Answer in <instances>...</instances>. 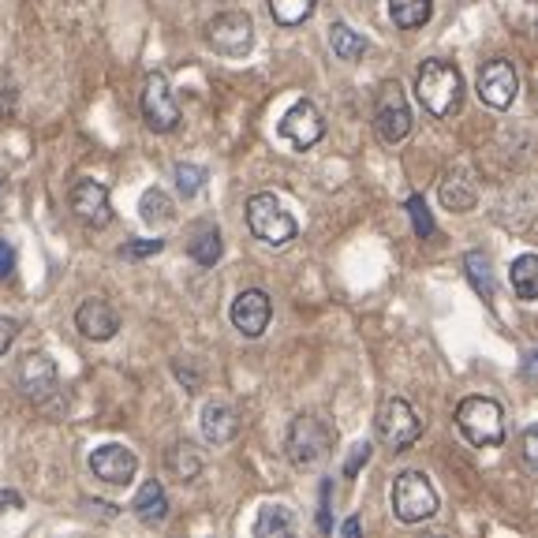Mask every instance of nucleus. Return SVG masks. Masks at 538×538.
Instances as JSON below:
<instances>
[{
  "label": "nucleus",
  "instance_id": "nucleus-8",
  "mask_svg": "<svg viewBox=\"0 0 538 538\" xmlns=\"http://www.w3.org/2000/svg\"><path fill=\"white\" fill-rule=\"evenodd\" d=\"M142 120L146 128L157 131V135H169L180 124V105L172 98L169 79L161 71H150L146 83H142Z\"/></svg>",
  "mask_w": 538,
  "mask_h": 538
},
{
  "label": "nucleus",
  "instance_id": "nucleus-21",
  "mask_svg": "<svg viewBox=\"0 0 538 538\" xmlns=\"http://www.w3.org/2000/svg\"><path fill=\"white\" fill-rule=\"evenodd\" d=\"M464 273H468L471 288L479 292L482 303H494V266H490V255L486 251H471L468 258H464Z\"/></svg>",
  "mask_w": 538,
  "mask_h": 538
},
{
  "label": "nucleus",
  "instance_id": "nucleus-12",
  "mask_svg": "<svg viewBox=\"0 0 538 538\" xmlns=\"http://www.w3.org/2000/svg\"><path fill=\"white\" fill-rule=\"evenodd\" d=\"M57 363L49 359L45 352H27L19 359V367H15V382L23 389V397L30 400H45L53 389H57Z\"/></svg>",
  "mask_w": 538,
  "mask_h": 538
},
{
  "label": "nucleus",
  "instance_id": "nucleus-37",
  "mask_svg": "<svg viewBox=\"0 0 538 538\" xmlns=\"http://www.w3.org/2000/svg\"><path fill=\"white\" fill-rule=\"evenodd\" d=\"M524 378H531V382H538V348L531 355H527V363H524V370H520Z\"/></svg>",
  "mask_w": 538,
  "mask_h": 538
},
{
  "label": "nucleus",
  "instance_id": "nucleus-5",
  "mask_svg": "<svg viewBox=\"0 0 538 538\" xmlns=\"http://www.w3.org/2000/svg\"><path fill=\"white\" fill-rule=\"evenodd\" d=\"M393 512L400 524H423L438 512V494L423 471H404L393 482Z\"/></svg>",
  "mask_w": 538,
  "mask_h": 538
},
{
  "label": "nucleus",
  "instance_id": "nucleus-27",
  "mask_svg": "<svg viewBox=\"0 0 538 538\" xmlns=\"http://www.w3.org/2000/svg\"><path fill=\"white\" fill-rule=\"evenodd\" d=\"M139 217L146 221V225H169L172 221V202L165 191H157V187H150L146 195H142L139 202Z\"/></svg>",
  "mask_w": 538,
  "mask_h": 538
},
{
  "label": "nucleus",
  "instance_id": "nucleus-38",
  "mask_svg": "<svg viewBox=\"0 0 538 538\" xmlns=\"http://www.w3.org/2000/svg\"><path fill=\"white\" fill-rule=\"evenodd\" d=\"M359 531H363V524H359V520H348V524L340 527V535H348V538L359 535Z\"/></svg>",
  "mask_w": 538,
  "mask_h": 538
},
{
  "label": "nucleus",
  "instance_id": "nucleus-19",
  "mask_svg": "<svg viewBox=\"0 0 538 538\" xmlns=\"http://www.w3.org/2000/svg\"><path fill=\"white\" fill-rule=\"evenodd\" d=\"M165 468L172 471L176 482H195L202 475V453L191 441H180V445H172L165 453Z\"/></svg>",
  "mask_w": 538,
  "mask_h": 538
},
{
  "label": "nucleus",
  "instance_id": "nucleus-28",
  "mask_svg": "<svg viewBox=\"0 0 538 538\" xmlns=\"http://www.w3.org/2000/svg\"><path fill=\"white\" fill-rule=\"evenodd\" d=\"M314 0H269V15L281 23V27H299L303 19H311Z\"/></svg>",
  "mask_w": 538,
  "mask_h": 538
},
{
  "label": "nucleus",
  "instance_id": "nucleus-33",
  "mask_svg": "<svg viewBox=\"0 0 538 538\" xmlns=\"http://www.w3.org/2000/svg\"><path fill=\"white\" fill-rule=\"evenodd\" d=\"M15 337H19V322H15V318H8V314H0V355L12 348Z\"/></svg>",
  "mask_w": 538,
  "mask_h": 538
},
{
  "label": "nucleus",
  "instance_id": "nucleus-10",
  "mask_svg": "<svg viewBox=\"0 0 538 538\" xmlns=\"http://www.w3.org/2000/svg\"><path fill=\"white\" fill-rule=\"evenodd\" d=\"M71 213L90 228H105L113 221V210H109V187L98 184V180H75L71 184Z\"/></svg>",
  "mask_w": 538,
  "mask_h": 538
},
{
  "label": "nucleus",
  "instance_id": "nucleus-11",
  "mask_svg": "<svg viewBox=\"0 0 538 538\" xmlns=\"http://www.w3.org/2000/svg\"><path fill=\"white\" fill-rule=\"evenodd\" d=\"M90 471H94V479L109 482V486H128L135 479V471H139V460H135L128 445L109 441V445L90 453Z\"/></svg>",
  "mask_w": 538,
  "mask_h": 538
},
{
  "label": "nucleus",
  "instance_id": "nucleus-17",
  "mask_svg": "<svg viewBox=\"0 0 538 538\" xmlns=\"http://www.w3.org/2000/svg\"><path fill=\"white\" fill-rule=\"evenodd\" d=\"M240 434V415L225 400H210L202 404V438L210 445H228V441Z\"/></svg>",
  "mask_w": 538,
  "mask_h": 538
},
{
  "label": "nucleus",
  "instance_id": "nucleus-9",
  "mask_svg": "<svg viewBox=\"0 0 538 538\" xmlns=\"http://www.w3.org/2000/svg\"><path fill=\"white\" fill-rule=\"evenodd\" d=\"M374 128L382 135V142H404L411 131V105L404 98V86L397 79L382 83L378 90V113H374Z\"/></svg>",
  "mask_w": 538,
  "mask_h": 538
},
{
  "label": "nucleus",
  "instance_id": "nucleus-36",
  "mask_svg": "<svg viewBox=\"0 0 538 538\" xmlns=\"http://www.w3.org/2000/svg\"><path fill=\"white\" fill-rule=\"evenodd\" d=\"M367 445H359V453H355V460H348V464H344V475H348V479H352L355 471H359V464H363V460H367Z\"/></svg>",
  "mask_w": 538,
  "mask_h": 538
},
{
  "label": "nucleus",
  "instance_id": "nucleus-34",
  "mask_svg": "<svg viewBox=\"0 0 538 538\" xmlns=\"http://www.w3.org/2000/svg\"><path fill=\"white\" fill-rule=\"evenodd\" d=\"M15 269V247L8 240H0V277H12Z\"/></svg>",
  "mask_w": 538,
  "mask_h": 538
},
{
  "label": "nucleus",
  "instance_id": "nucleus-7",
  "mask_svg": "<svg viewBox=\"0 0 538 538\" xmlns=\"http://www.w3.org/2000/svg\"><path fill=\"white\" fill-rule=\"evenodd\" d=\"M206 42L221 57H243L255 45V23L247 12H221L206 23Z\"/></svg>",
  "mask_w": 538,
  "mask_h": 538
},
{
  "label": "nucleus",
  "instance_id": "nucleus-14",
  "mask_svg": "<svg viewBox=\"0 0 538 538\" xmlns=\"http://www.w3.org/2000/svg\"><path fill=\"white\" fill-rule=\"evenodd\" d=\"M232 326L240 329L243 337H262L269 326V318H273V303L262 288H247L240 296L232 299Z\"/></svg>",
  "mask_w": 538,
  "mask_h": 538
},
{
  "label": "nucleus",
  "instance_id": "nucleus-23",
  "mask_svg": "<svg viewBox=\"0 0 538 538\" xmlns=\"http://www.w3.org/2000/svg\"><path fill=\"white\" fill-rule=\"evenodd\" d=\"M329 42H333V53H337L340 60H363V53H367V38L359 34V30H352L348 23H333L329 27Z\"/></svg>",
  "mask_w": 538,
  "mask_h": 538
},
{
  "label": "nucleus",
  "instance_id": "nucleus-24",
  "mask_svg": "<svg viewBox=\"0 0 538 538\" xmlns=\"http://www.w3.org/2000/svg\"><path fill=\"white\" fill-rule=\"evenodd\" d=\"M187 255L195 258L199 266H217V258H221V232L213 225L195 228V236L187 243Z\"/></svg>",
  "mask_w": 538,
  "mask_h": 538
},
{
  "label": "nucleus",
  "instance_id": "nucleus-1",
  "mask_svg": "<svg viewBox=\"0 0 538 538\" xmlns=\"http://www.w3.org/2000/svg\"><path fill=\"white\" fill-rule=\"evenodd\" d=\"M415 94L430 116H438V120L456 116L464 105V75L453 60H426L415 75Z\"/></svg>",
  "mask_w": 538,
  "mask_h": 538
},
{
  "label": "nucleus",
  "instance_id": "nucleus-25",
  "mask_svg": "<svg viewBox=\"0 0 538 538\" xmlns=\"http://www.w3.org/2000/svg\"><path fill=\"white\" fill-rule=\"evenodd\" d=\"M512 288L520 299H538V255H520L509 269Z\"/></svg>",
  "mask_w": 538,
  "mask_h": 538
},
{
  "label": "nucleus",
  "instance_id": "nucleus-35",
  "mask_svg": "<svg viewBox=\"0 0 538 538\" xmlns=\"http://www.w3.org/2000/svg\"><path fill=\"white\" fill-rule=\"evenodd\" d=\"M23 509V497L15 494V490H0V512H15Z\"/></svg>",
  "mask_w": 538,
  "mask_h": 538
},
{
  "label": "nucleus",
  "instance_id": "nucleus-4",
  "mask_svg": "<svg viewBox=\"0 0 538 538\" xmlns=\"http://www.w3.org/2000/svg\"><path fill=\"white\" fill-rule=\"evenodd\" d=\"M374 434L382 441L385 449H393V453H404L408 445L423 438V415L411 408L408 400H385L378 415H374Z\"/></svg>",
  "mask_w": 538,
  "mask_h": 538
},
{
  "label": "nucleus",
  "instance_id": "nucleus-29",
  "mask_svg": "<svg viewBox=\"0 0 538 538\" xmlns=\"http://www.w3.org/2000/svg\"><path fill=\"white\" fill-rule=\"evenodd\" d=\"M202 187H206V169H199V165H176V191L184 199H195Z\"/></svg>",
  "mask_w": 538,
  "mask_h": 538
},
{
  "label": "nucleus",
  "instance_id": "nucleus-31",
  "mask_svg": "<svg viewBox=\"0 0 538 538\" xmlns=\"http://www.w3.org/2000/svg\"><path fill=\"white\" fill-rule=\"evenodd\" d=\"M520 456L531 475H538V426H527L524 438H520Z\"/></svg>",
  "mask_w": 538,
  "mask_h": 538
},
{
  "label": "nucleus",
  "instance_id": "nucleus-18",
  "mask_svg": "<svg viewBox=\"0 0 538 538\" xmlns=\"http://www.w3.org/2000/svg\"><path fill=\"white\" fill-rule=\"evenodd\" d=\"M438 195H441V206H445V210H453V213H468L471 206H475V199H479L475 180H471L468 172H460V169L449 172V176L441 180Z\"/></svg>",
  "mask_w": 538,
  "mask_h": 538
},
{
  "label": "nucleus",
  "instance_id": "nucleus-6",
  "mask_svg": "<svg viewBox=\"0 0 538 538\" xmlns=\"http://www.w3.org/2000/svg\"><path fill=\"white\" fill-rule=\"evenodd\" d=\"M329 441H333V434L318 415H299L288 426V460L296 468H314L318 460L329 456Z\"/></svg>",
  "mask_w": 538,
  "mask_h": 538
},
{
  "label": "nucleus",
  "instance_id": "nucleus-20",
  "mask_svg": "<svg viewBox=\"0 0 538 538\" xmlns=\"http://www.w3.org/2000/svg\"><path fill=\"white\" fill-rule=\"evenodd\" d=\"M135 516H139L142 524H161L169 516V497H165L157 479L142 482V490L135 494Z\"/></svg>",
  "mask_w": 538,
  "mask_h": 538
},
{
  "label": "nucleus",
  "instance_id": "nucleus-15",
  "mask_svg": "<svg viewBox=\"0 0 538 538\" xmlns=\"http://www.w3.org/2000/svg\"><path fill=\"white\" fill-rule=\"evenodd\" d=\"M479 98L482 105L490 109H509L512 98H516V68L509 60H490L486 68L479 71Z\"/></svg>",
  "mask_w": 538,
  "mask_h": 538
},
{
  "label": "nucleus",
  "instance_id": "nucleus-26",
  "mask_svg": "<svg viewBox=\"0 0 538 538\" xmlns=\"http://www.w3.org/2000/svg\"><path fill=\"white\" fill-rule=\"evenodd\" d=\"M292 527H296L292 512L281 509V505H266L255 520V535L258 538H281V535H292Z\"/></svg>",
  "mask_w": 538,
  "mask_h": 538
},
{
  "label": "nucleus",
  "instance_id": "nucleus-3",
  "mask_svg": "<svg viewBox=\"0 0 538 538\" xmlns=\"http://www.w3.org/2000/svg\"><path fill=\"white\" fill-rule=\"evenodd\" d=\"M247 228H251L262 243H269V247H284V243L296 240V232H299L296 217L284 210L269 191L247 199Z\"/></svg>",
  "mask_w": 538,
  "mask_h": 538
},
{
  "label": "nucleus",
  "instance_id": "nucleus-22",
  "mask_svg": "<svg viewBox=\"0 0 538 538\" xmlns=\"http://www.w3.org/2000/svg\"><path fill=\"white\" fill-rule=\"evenodd\" d=\"M389 15L400 30H419L434 15V0H389Z\"/></svg>",
  "mask_w": 538,
  "mask_h": 538
},
{
  "label": "nucleus",
  "instance_id": "nucleus-16",
  "mask_svg": "<svg viewBox=\"0 0 538 538\" xmlns=\"http://www.w3.org/2000/svg\"><path fill=\"white\" fill-rule=\"evenodd\" d=\"M75 329L86 340H113L116 329H120V318L105 299H86L83 307L75 311Z\"/></svg>",
  "mask_w": 538,
  "mask_h": 538
},
{
  "label": "nucleus",
  "instance_id": "nucleus-2",
  "mask_svg": "<svg viewBox=\"0 0 538 538\" xmlns=\"http://www.w3.org/2000/svg\"><path fill=\"white\" fill-rule=\"evenodd\" d=\"M456 426L475 449H497L505 445V411L490 397H468L456 408Z\"/></svg>",
  "mask_w": 538,
  "mask_h": 538
},
{
  "label": "nucleus",
  "instance_id": "nucleus-39",
  "mask_svg": "<svg viewBox=\"0 0 538 538\" xmlns=\"http://www.w3.org/2000/svg\"><path fill=\"white\" fill-rule=\"evenodd\" d=\"M527 12H531V19H535V27H538V0H527Z\"/></svg>",
  "mask_w": 538,
  "mask_h": 538
},
{
  "label": "nucleus",
  "instance_id": "nucleus-13",
  "mask_svg": "<svg viewBox=\"0 0 538 538\" xmlns=\"http://www.w3.org/2000/svg\"><path fill=\"white\" fill-rule=\"evenodd\" d=\"M281 135L292 142L296 150H311V146H318V139L326 135V120H322V113L314 109L311 101H296V105L284 113Z\"/></svg>",
  "mask_w": 538,
  "mask_h": 538
},
{
  "label": "nucleus",
  "instance_id": "nucleus-32",
  "mask_svg": "<svg viewBox=\"0 0 538 538\" xmlns=\"http://www.w3.org/2000/svg\"><path fill=\"white\" fill-rule=\"evenodd\" d=\"M161 247H165L161 240H139V243H128L120 255H124V258H146V255H157Z\"/></svg>",
  "mask_w": 538,
  "mask_h": 538
},
{
  "label": "nucleus",
  "instance_id": "nucleus-30",
  "mask_svg": "<svg viewBox=\"0 0 538 538\" xmlns=\"http://www.w3.org/2000/svg\"><path fill=\"white\" fill-rule=\"evenodd\" d=\"M408 213H411V225H415V236H419V240H430V236H434V217L426 210L423 195H411Z\"/></svg>",
  "mask_w": 538,
  "mask_h": 538
}]
</instances>
